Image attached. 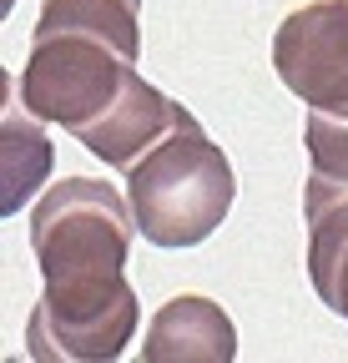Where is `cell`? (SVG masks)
Wrapping results in <instances>:
<instances>
[{
  "label": "cell",
  "instance_id": "cell-3",
  "mask_svg": "<svg viewBox=\"0 0 348 363\" xmlns=\"http://www.w3.org/2000/svg\"><path fill=\"white\" fill-rule=\"evenodd\" d=\"M232 197H237L232 162L192 111L126 172V202L137 212V233L167 252L207 242L228 222Z\"/></svg>",
  "mask_w": 348,
  "mask_h": 363
},
{
  "label": "cell",
  "instance_id": "cell-4",
  "mask_svg": "<svg viewBox=\"0 0 348 363\" xmlns=\"http://www.w3.org/2000/svg\"><path fill=\"white\" fill-rule=\"evenodd\" d=\"M273 71L308 111L348 116V0H308L283 16Z\"/></svg>",
  "mask_w": 348,
  "mask_h": 363
},
{
  "label": "cell",
  "instance_id": "cell-7",
  "mask_svg": "<svg viewBox=\"0 0 348 363\" xmlns=\"http://www.w3.org/2000/svg\"><path fill=\"white\" fill-rule=\"evenodd\" d=\"M303 222H308V283L323 308L348 318V182L313 172L303 187Z\"/></svg>",
  "mask_w": 348,
  "mask_h": 363
},
{
  "label": "cell",
  "instance_id": "cell-5",
  "mask_svg": "<svg viewBox=\"0 0 348 363\" xmlns=\"http://www.w3.org/2000/svg\"><path fill=\"white\" fill-rule=\"evenodd\" d=\"M187 106L182 101H172L162 86H152L142 71H132V81L121 86V96L96 116V121H86L81 131H71L76 142L91 152L96 162L116 167V172H132L162 136H172L182 126Z\"/></svg>",
  "mask_w": 348,
  "mask_h": 363
},
{
  "label": "cell",
  "instance_id": "cell-2",
  "mask_svg": "<svg viewBox=\"0 0 348 363\" xmlns=\"http://www.w3.org/2000/svg\"><path fill=\"white\" fill-rule=\"evenodd\" d=\"M142 0H40L30 56L16 76L21 101L66 131L96 121L142 56Z\"/></svg>",
  "mask_w": 348,
  "mask_h": 363
},
{
  "label": "cell",
  "instance_id": "cell-6",
  "mask_svg": "<svg viewBox=\"0 0 348 363\" xmlns=\"http://www.w3.org/2000/svg\"><path fill=\"white\" fill-rule=\"evenodd\" d=\"M142 358L147 363H232L237 328L223 313V303H212L207 293H182L162 303V313L152 318Z\"/></svg>",
  "mask_w": 348,
  "mask_h": 363
},
{
  "label": "cell",
  "instance_id": "cell-9",
  "mask_svg": "<svg viewBox=\"0 0 348 363\" xmlns=\"http://www.w3.org/2000/svg\"><path fill=\"white\" fill-rule=\"evenodd\" d=\"M303 147H308V162H313L318 177L348 182V116L308 111V121H303Z\"/></svg>",
  "mask_w": 348,
  "mask_h": 363
},
{
  "label": "cell",
  "instance_id": "cell-8",
  "mask_svg": "<svg viewBox=\"0 0 348 363\" xmlns=\"http://www.w3.org/2000/svg\"><path fill=\"white\" fill-rule=\"evenodd\" d=\"M51 162H56V147L40 116L21 101V91L11 81V101H6V131H0V177H6V192H0V212L16 217L35 192L40 182L51 177Z\"/></svg>",
  "mask_w": 348,
  "mask_h": 363
},
{
  "label": "cell",
  "instance_id": "cell-1",
  "mask_svg": "<svg viewBox=\"0 0 348 363\" xmlns=\"http://www.w3.org/2000/svg\"><path fill=\"white\" fill-rule=\"evenodd\" d=\"M137 212L101 177H66L30 207L40 303L26 323L35 363H111L137 338L142 303L126 283Z\"/></svg>",
  "mask_w": 348,
  "mask_h": 363
}]
</instances>
